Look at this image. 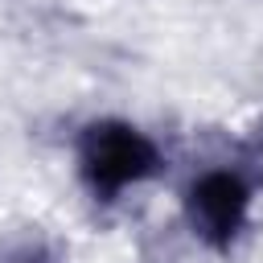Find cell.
Masks as SVG:
<instances>
[{
	"mask_svg": "<svg viewBox=\"0 0 263 263\" xmlns=\"http://www.w3.org/2000/svg\"><path fill=\"white\" fill-rule=\"evenodd\" d=\"M251 201L255 189L247 181V173L238 168H205L189 181L185 197H181V214L185 226L197 242L226 251L251 222Z\"/></svg>",
	"mask_w": 263,
	"mask_h": 263,
	"instance_id": "cell-2",
	"label": "cell"
},
{
	"mask_svg": "<svg viewBox=\"0 0 263 263\" xmlns=\"http://www.w3.org/2000/svg\"><path fill=\"white\" fill-rule=\"evenodd\" d=\"M74 164L86 193L107 205V201H119L127 189L152 181L164 168V156L144 127H136L132 119L107 115V119H90L78 132Z\"/></svg>",
	"mask_w": 263,
	"mask_h": 263,
	"instance_id": "cell-1",
	"label": "cell"
}]
</instances>
